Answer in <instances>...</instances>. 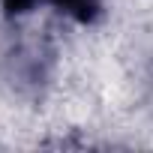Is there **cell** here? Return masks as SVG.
I'll use <instances>...</instances> for the list:
<instances>
[{
    "instance_id": "obj_2",
    "label": "cell",
    "mask_w": 153,
    "mask_h": 153,
    "mask_svg": "<svg viewBox=\"0 0 153 153\" xmlns=\"http://www.w3.org/2000/svg\"><path fill=\"white\" fill-rule=\"evenodd\" d=\"M39 3V0H3V6L9 15H21V12H30L33 6Z\"/></svg>"
},
{
    "instance_id": "obj_1",
    "label": "cell",
    "mask_w": 153,
    "mask_h": 153,
    "mask_svg": "<svg viewBox=\"0 0 153 153\" xmlns=\"http://www.w3.org/2000/svg\"><path fill=\"white\" fill-rule=\"evenodd\" d=\"M42 3L54 6L57 12L81 21V24H87V21H93L99 15V0H42Z\"/></svg>"
}]
</instances>
